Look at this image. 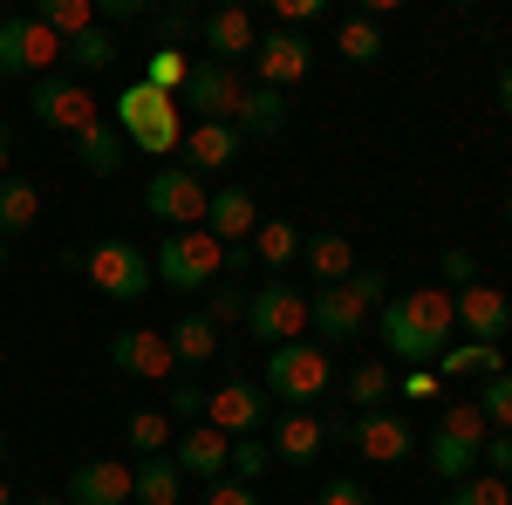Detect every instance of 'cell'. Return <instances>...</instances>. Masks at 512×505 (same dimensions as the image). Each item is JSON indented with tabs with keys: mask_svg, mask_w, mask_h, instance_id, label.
Wrapping results in <instances>:
<instances>
[{
	"mask_svg": "<svg viewBox=\"0 0 512 505\" xmlns=\"http://www.w3.org/2000/svg\"><path fill=\"white\" fill-rule=\"evenodd\" d=\"M185 171H198V178H212V171H226L239 157V130L233 123H185Z\"/></svg>",
	"mask_w": 512,
	"mask_h": 505,
	"instance_id": "603a6c76",
	"label": "cell"
},
{
	"mask_svg": "<svg viewBox=\"0 0 512 505\" xmlns=\"http://www.w3.org/2000/svg\"><path fill=\"white\" fill-rule=\"evenodd\" d=\"M110 123L123 130V144H137L144 157H171L185 144V110H178V96H158L151 82H123L117 103H110Z\"/></svg>",
	"mask_w": 512,
	"mask_h": 505,
	"instance_id": "7a4b0ae2",
	"label": "cell"
},
{
	"mask_svg": "<svg viewBox=\"0 0 512 505\" xmlns=\"http://www.w3.org/2000/svg\"><path fill=\"white\" fill-rule=\"evenodd\" d=\"M390 389H396V376L383 369V362H362L349 376V403L355 410H390Z\"/></svg>",
	"mask_w": 512,
	"mask_h": 505,
	"instance_id": "d590c367",
	"label": "cell"
},
{
	"mask_svg": "<svg viewBox=\"0 0 512 505\" xmlns=\"http://www.w3.org/2000/svg\"><path fill=\"white\" fill-rule=\"evenodd\" d=\"M205 314H212V328H226V321H246V294H239L233 280H212V301H205Z\"/></svg>",
	"mask_w": 512,
	"mask_h": 505,
	"instance_id": "b9f144b4",
	"label": "cell"
},
{
	"mask_svg": "<svg viewBox=\"0 0 512 505\" xmlns=\"http://www.w3.org/2000/svg\"><path fill=\"white\" fill-rule=\"evenodd\" d=\"M35 21H41V28H55L62 41H76V35H89V28H103V21H96V0H41Z\"/></svg>",
	"mask_w": 512,
	"mask_h": 505,
	"instance_id": "d6a6232c",
	"label": "cell"
},
{
	"mask_svg": "<svg viewBox=\"0 0 512 505\" xmlns=\"http://www.w3.org/2000/svg\"><path fill=\"white\" fill-rule=\"evenodd\" d=\"M342 287H349L362 308H390V273H383V267H355Z\"/></svg>",
	"mask_w": 512,
	"mask_h": 505,
	"instance_id": "60d3db41",
	"label": "cell"
},
{
	"mask_svg": "<svg viewBox=\"0 0 512 505\" xmlns=\"http://www.w3.org/2000/svg\"><path fill=\"white\" fill-rule=\"evenodd\" d=\"M0 505H14V492H7V478H0Z\"/></svg>",
	"mask_w": 512,
	"mask_h": 505,
	"instance_id": "11a10c76",
	"label": "cell"
},
{
	"mask_svg": "<svg viewBox=\"0 0 512 505\" xmlns=\"http://www.w3.org/2000/svg\"><path fill=\"white\" fill-rule=\"evenodd\" d=\"M151 280L178 287V294H198V287L226 280V246L205 233V226H192V233H164L158 253H151Z\"/></svg>",
	"mask_w": 512,
	"mask_h": 505,
	"instance_id": "3957f363",
	"label": "cell"
},
{
	"mask_svg": "<svg viewBox=\"0 0 512 505\" xmlns=\"http://www.w3.org/2000/svg\"><path fill=\"white\" fill-rule=\"evenodd\" d=\"M253 226H260L253 192H246V185H219V192H212V205H205V233L219 239V246H246V239H253Z\"/></svg>",
	"mask_w": 512,
	"mask_h": 505,
	"instance_id": "7402d4cb",
	"label": "cell"
},
{
	"mask_svg": "<svg viewBox=\"0 0 512 505\" xmlns=\"http://www.w3.org/2000/svg\"><path fill=\"white\" fill-rule=\"evenodd\" d=\"M451 335H458V301H451L444 287H410V294H390V308H383V349H390L396 362L424 369L431 355L451 349Z\"/></svg>",
	"mask_w": 512,
	"mask_h": 505,
	"instance_id": "6da1fadb",
	"label": "cell"
},
{
	"mask_svg": "<svg viewBox=\"0 0 512 505\" xmlns=\"http://www.w3.org/2000/svg\"><path fill=\"white\" fill-rule=\"evenodd\" d=\"M198 35H205V62L239 69V62H253V48H260V21H253L246 7H219V14L198 21Z\"/></svg>",
	"mask_w": 512,
	"mask_h": 505,
	"instance_id": "2e32d148",
	"label": "cell"
},
{
	"mask_svg": "<svg viewBox=\"0 0 512 505\" xmlns=\"http://www.w3.org/2000/svg\"><path fill=\"white\" fill-rule=\"evenodd\" d=\"M0 178H7V123H0Z\"/></svg>",
	"mask_w": 512,
	"mask_h": 505,
	"instance_id": "f5cc1de1",
	"label": "cell"
},
{
	"mask_svg": "<svg viewBox=\"0 0 512 505\" xmlns=\"http://www.w3.org/2000/svg\"><path fill=\"white\" fill-rule=\"evenodd\" d=\"M110 369H123L130 383H164V376L178 369L171 335H164V328H117V335H110Z\"/></svg>",
	"mask_w": 512,
	"mask_h": 505,
	"instance_id": "5bb4252c",
	"label": "cell"
},
{
	"mask_svg": "<svg viewBox=\"0 0 512 505\" xmlns=\"http://www.w3.org/2000/svg\"><path fill=\"white\" fill-rule=\"evenodd\" d=\"M164 335H171V355H178V369H205V362L219 355V328H212V314H178Z\"/></svg>",
	"mask_w": 512,
	"mask_h": 505,
	"instance_id": "4316f807",
	"label": "cell"
},
{
	"mask_svg": "<svg viewBox=\"0 0 512 505\" xmlns=\"http://www.w3.org/2000/svg\"><path fill=\"white\" fill-rule=\"evenodd\" d=\"M396 389H403L410 403H431L444 383H437V369H403V376H396Z\"/></svg>",
	"mask_w": 512,
	"mask_h": 505,
	"instance_id": "c3c4849f",
	"label": "cell"
},
{
	"mask_svg": "<svg viewBox=\"0 0 512 505\" xmlns=\"http://www.w3.org/2000/svg\"><path fill=\"white\" fill-rule=\"evenodd\" d=\"M123 444H130L137 458H158L164 444H178V424H171L164 410H137V417L123 424Z\"/></svg>",
	"mask_w": 512,
	"mask_h": 505,
	"instance_id": "e575fe53",
	"label": "cell"
},
{
	"mask_svg": "<svg viewBox=\"0 0 512 505\" xmlns=\"http://www.w3.org/2000/svg\"><path fill=\"white\" fill-rule=\"evenodd\" d=\"M506 226H512V198H506Z\"/></svg>",
	"mask_w": 512,
	"mask_h": 505,
	"instance_id": "6f0895ef",
	"label": "cell"
},
{
	"mask_svg": "<svg viewBox=\"0 0 512 505\" xmlns=\"http://www.w3.org/2000/svg\"><path fill=\"white\" fill-rule=\"evenodd\" d=\"M130 492H137V471L123 465V458H82L69 471V492L62 499L69 505H130Z\"/></svg>",
	"mask_w": 512,
	"mask_h": 505,
	"instance_id": "e0dca14e",
	"label": "cell"
},
{
	"mask_svg": "<svg viewBox=\"0 0 512 505\" xmlns=\"http://www.w3.org/2000/svg\"><path fill=\"white\" fill-rule=\"evenodd\" d=\"M485 437H492V424L478 417V403H451L431 430V478H444V485L472 478L485 465Z\"/></svg>",
	"mask_w": 512,
	"mask_h": 505,
	"instance_id": "5b68a950",
	"label": "cell"
},
{
	"mask_svg": "<svg viewBox=\"0 0 512 505\" xmlns=\"http://www.w3.org/2000/svg\"><path fill=\"white\" fill-rule=\"evenodd\" d=\"M178 35H192V14H185V7H164L158 14V48H178Z\"/></svg>",
	"mask_w": 512,
	"mask_h": 505,
	"instance_id": "681fc988",
	"label": "cell"
},
{
	"mask_svg": "<svg viewBox=\"0 0 512 505\" xmlns=\"http://www.w3.org/2000/svg\"><path fill=\"white\" fill-rule=\"evenodd\" d=\"M41 219V185L28 171H7L0 178V239H21Z\"/></svg>",
	"mask_w": 512,
	"mask_h": 505,
	"instance_id": "d4e9b609",
	"label": "cell"
},
{
	"mask_svg": "<svg viewBox=\"0 0 512 505\" xmlns=\"http://www.w3.org/2000/svg\"><path fill=\"white\" fill-rule=\"evenodd\" d=\"M499 110H506V117H512V62H506V69H499Z\"/></svg>",
	"mask_w": 512,
	"mask_h": 505,
	"instance_id": "816d5d0a",
	"label": "cell"
},
{
	"mask_svg": "<svg viewBox=\"0 0 512 505\" xmlns=\"http://www.w3.org/2000/svg\"><path fill=\"white\" fill-rule=\"evenodd\" d=\"M171 424H192V417H205V389H192V383H178L171 389V410H164Z\"/></svg>",
	"mask_w": 512,
	"mask_h": 505,
	"instance_id": "f6af8a7d",
	"label": "cell"
},
{
	"mask_svg": "<svg viewBox=\"0 0 512 505\" xmlns=\"http://www.w3.org/2000/svg\"><path fill=\"white\" fill-rule=\"evenodd\" d=\"M21 505H69V499H21Z\"/></svg>",
	"mask_w": 512,
	"mask_h": 505,
	"instance_id": "db71d44e",
	"label": "cell"
},
{
	"mask_svg": "<svg viewBox=\"0 0 512 505\" xmlns=\"http://www.w3.org/2000/svg\"><path fill=\"white\" fill-rule=\"evenodd\" d=\"M62 62L82 76H103V69H117V41H110V28H89V35L62 41Z\"/></svg>",
	"mask_w": 512,
	"mask_h": 505,
	"instance_id": "836d02e7",
	"label": "cell"
},
{
	"mask_svg": "<svg viewBox=\"0 0 512 505\" xmlns=\"http://www.w3.org/2000/svg\"><path fill=\"white\" fill-rule=\"evenodd\" d=\"M0 369H7V355H0Z\"/></svg>",
	"mask_w": 512,
	"mask_h": 505,
	"instance_id": "680465c9",
	"label": "cell"
},
{
	"mask_svg": "<svg viewBox=\"0 0 512 505\" xmlns=\"http://www.w3.org/2000/svg\"><path fill=\"white\" fill-rule=\"evenodd\" d=\"M315 69V41L294 35V28H267L260 35V48H253V76H260V89H294V82Z\"/></svg>",
	"mask_w": 512,
	"mask_h": 505,
	"instance_id": "4fadbf2b",
	"label": "cell"
},
{
	"mask_svg": "<svg viewBox=\"0 0 512 505\" xmlns=\"http://www.w3.org/2000/svg\"><path fill=\"white\" fill-rule=\"evenodd\" d=\"M0 458H7V430H0Z\"/></svg>",
	"mask_w": 512,
	"mask_h": 505,
	"instance_id": "9f6ffc18",
	"label": "cell"
},
{
	"mask_svg": "<svg viewBox=\"0 0 512 505\" xmlns=\"http://www.w3.org/2000/svg\"><path fill=\"white\" fill-rule=\"evenodd\" d=\"M28 110H35L41 130H62V137H82L89 123L103 117V103H96L76 76H41L35 96H28Z\"/></svg>",
	"mask_w": 512,
	"mask_h": 505,
	"instance_id": "30bf717a",
	"label": "cell"
},
{
	"mask_svg": "<svg viewBox=\"0 0 512 505\" xmlns=\"http://www.w3.org/2000/svg\"><path fill=\"white\" fill-rule=\"evenodd\" d=\"M437 280H444L451 294H465V287L478 280V260L472 253H444V260H437Z\"/></svg>",
	"mask_w": 512,
	"mask_h": 505,
	"instance_id": "7bdbcfd3",
	"label": "cell"
},
{
	"mask_svg": "<svg viewBox=\"0 0 512 505\" xmlns=\"http://www.w3.org/2000/svg\"><path fill=\"white\" fill-rule=\"evenodd\" d=\"M137 505H178L185 499V471H178V458L171 451H158V458H144L137 465V492H130Z\"/></svg>",
	"mask_w": 512,
	"mask_h": 505,
	"instance_id": "f1b7e54d",
	"label": "cell"
},
{
	"mask_svg": "<svg viewBox=\"0 0 512 505\" xmlns=\"http://www.w3.org/2000/svg\"><path fill=\"white\" fill-rule=\"evenodd\" d=\"M239 103H246V82L239 69H219V62H192V76L178 89V110H198V123H233Z\"/></svg>",
	"mask_w": 512,
	"mask_h": 505,
	"instance_id": "7c38bea8",
	"label": "cell"
},
{
	"mask_svg": "<svg viewBox=\"0 0 512 505\" xmlns=\"http://www.w3.org/2000/svg\"><path fill=\"white\" fill-rule=\"evenodd\" d=\"M301 260H308V273H315V287H342L355 273V246L342 233H308L301 239Z\"/></svg>",
	"mask_w": 512,
	"mask_h": 505,
	"instance_id": "484cf974",
	"label": "cell"
},
{
	"mask_svg": "<svg viewBox=\"0 0 512 505\" xmlns=\"http://www.w3.org/2000/svg\"><path fill=\"white\" fill-rule=\"evenodd\" d=\"M335 55H342L349 69H369V62L383 55V28H376L369 14H355V21H342V28H335Z\"/></svg>",
	"mask_w": 512,
	"mask_h": 505,
	"instance_id": "1f68e13d",
	"label": "cell"
},
{
	"mask_svg": "<svg viewBox=\"0 0 512 505\" xmlns=\"http://www.w3.org/2000/svg\"><path fill=\"white\" fill-rule=\"evenodd\" d=\"M308 328L335 349V342H355V335L369 328V308L355 301L349 287H315V294H308Z\"/></svg>",
	"mask_w": 512,
	"mask_h": 505,
	"instance_id": "ac0fdd59",
	"label": "cell"
},
{
	"mask_svg": "<svg viewBox=\"0 0 512 505\" xmlns=\"http://www.w3.org/2000/svg\"><path fill=\"white\" fill-rule=\"evenodd\" d=\"M82 273H89V287L110 294V301H144V294H151V253L130 246V239L89 246V253H82Z\"/></svg>",
	"mask_w": 512,
	"mask_h": 505,
	"instance_id": "ba28073f",
	"label": "cell"
},
{
	"mask_svg": "<svg viewBox=\"0 0 512 505\" xmlns=\"http://www.w3.org/2000/svg\"><path fill=\"white\" fill-rule=\"evenodd\" d=\"M328 383H335V369H328V349L321 342H287V349H267V376H260V389L274 396V403H287V410H308L315 396H328Z\"/></svg>",
	"mask_w": 512,
	"mask_h": 505,
	"instance_id": "277c9868",
	"label": "cell"
},
{
	"mask_svg": "<svg viewBox=\"0 0 512 505\" xmlns=\"http://www.w3.org/2000/svg\"><path fill=\"white\" fill-rule=\"evenodd\" d=\"M171 458H178V471H185V478L212 485V478H226V465H233V437H219L212 424H192V430H178Z\"/></svg>",
	"mask_w": 512,
	"mask_h": 505,
	"instance_id": "ffe728a7",
	"label": "cell"
},
{
	"mask_svg": "<svg viewBox=\"0 0 512 505\" xmlns=\"http://www.w3.org/2000/svg\"><path fill=\"white\" fill-rule=\"evenodd\" d=\"M267 430H274V444H267V451H274L280 465H294V471H308L321 451H328V424L308 417V410H287V417H274Z\"/></svg>",
	"mask_w": 512,
	"mask_h": 505,
	"instance_id": "44dd1931",
	"label": "cell"
},
{
	"mask_svg": "<svg viewBox=\"0 0 512 505\" xmlns=\"http://www.w3.org/2000/svg\"><path fill=\"white\" fill-rule=\"evenodd\" d=\"M301 226H294V219H260V226H253V239H246V246H253V260H260V267H294V260H301Z\"/></svg>",
	"mask_w": 512,
	"mask_h": 505,
	"instance_id": "83f0119b",
	"label": "cell"
},
{
	"mask_svg": "<svg viewBox=\"0 0 512 505\" xmlns=\"http://www.w3.org/2000/svg\"><path fill=\"white\" fill-rule=\"evenodd\" d=\"M267 465H274L267 437H233V465H226V478H239V485H253V478H260Z\"/></svg>",
	"mask_w": 512,
	"mask_h": 505,
	"instance_id": "ab89813d",
	"label": "cell"
},
{
	"mask_svg": "<svg viewBox=\"0 0 512 505\" xmlns=\"http://www.w3.org/2000/svg\"><path fill=\"white\" fill-rule=\"evenodd\" d=\"M478 417H485V424L499 430V437H512V369L485 383V396H478Z\"/></svg>",
	"mask_w": 512,
	"mask_h": 505,
	"instance_id": "f35d334b",
	"label": "cell"
},
{
	"mask_svg": "<svg viewBox=\"0 0 512 505\" xmlns=\"http://www.w3.org/2000/svg\"><path fill=\"white\" fill-rule=\"evenodd\" d=\"M301 21H321V0H274V28L301 35Z\"/></svg>",
	"mask_w": 512,
	"mask_h": 505,
	"instance_id": "bcb514c9",
	"label": "cell"
},
{
	"mask_svg": "<svg viewBox=\"0 0 512 505\" xmlns=\"http://www.w3.org/2000/svg\"><path fill=\"white\" fill-rule=\"evenodd\" d=\"M233 130L239 137H280V130H287V96H280V89H246Z\"/></svg>",
	"mask_w": 512,
	"mask_h": 505,
	"instance_id": "4dcf8cb0",
	"label": "cell"
},
{
	"mask_svg": "<svg viewBox=\"0 0 512 505\" xmlns=\"http://www.w3.org/2000/svg\"><path fill=\"white\" fill-rule=\"evenodd\" d=\"M458 376H506V362H499V349L492 342H451V349L437 355V383H458Z\"/></svg>",
	"mask_w": 512,
	"mask_h": 505,
	"instance_id": "f546056e",
	"label": "cell"
},
{
	"mask_svg": "<svg viewBox=\"0 0 512 505\" xmlns=\"http://www.w3.org/2000/svg\"><path fill=\"white\" fill-rule=\"evenodd\" d=\"M342 444H355L369 465H396V458L417 451V430H410V417H396V410H362V417H349V437Z\"/></svg>",
	"mask_w": 512,
	"mask_h": 505,
	"instance_id": "9a60e30c",
	"label": "cell"
},
{
	"mask_svg": "<svg viewBox=\"0 0 512 505\" xmlns=\"http://www.w3.org/2000/svg\"><path fill=\"white\" fill-rule=\"evenodd\" d=\"M69 144H76V164L89 171V178H117L123 171V130L110 117H96L82 137H69Z\"/></svg>",
	"mask_w": 512,
	"mask_h": 505,
	"instance_id": "cb8c5ba5",
	"label": "cell"
},
{
	"mask_svg": "<svg viewBox=\"0 0 512 505\" xmlns=\"http://www.w3.org/2000/svg\"><path fill=\"white\" fill-rule=\"evenodd\" d=\"M315 505H376V499H369L355 478H328V485L315 492Z\"/></svg>",
	"mask_w": 512,
	"mask_h": 505,
	"instance_id": "7dc6e473",
	"label": "cell"
},
{
	"mask_svg": "<svg viewBox=\"0 0 512 505\" xmlns=\"http://www.w3.org/2000/svg\"><path fill=\"white\" fill-rule=\"evenodd\" d=\"M205 424L219 430V437H260V430L274 424V396L260 383H219L205 396Z\"/></svg>",
	"mask_w": 512,
	"mask_h": 505,
	"instance_id": "8fae6325",
	"label": "cell"
},
{
	"mask_svg": "<svg viewBox=\"0 0 512 505\" xmlns=\"http://www.w3.org/2000/svg\"><path fill=\"white\" fill-rule=\"evenodd\" d=\"M205 505H260V492L239 485V478H212V485H205Z\"/></svg>",
	"mask_w": 512,
	"mask_h": 505,
	"instance_id": "ee69618b",
	"label": "cell"
},
{
	"mask_svg": "<svg viewBox=\"0 0 512 505\" xmlns=\"http://www.w3.org/2000/svg\"><path fill=\"white\" fill-rule=\"evenodd\" d=\"M246 335L260 349H287L308 335V294L294 280H267L260 294H246Z\"/></svg>",
	"mask_w": 512,
	"mask_h": 505,
	"instance_id": "52a82bcc",
	"label": "cell"
},
{
	"mask_svg": "<svg viewBox=\"0 0 512 505\" xmlns=\"http://www.w3.org/2000/svg\"><path fill=\"white\" fill-rule=\"evenodd\" d=\"M205 205H212V185L185 171V164H158L151 171V185H144V212L158 219L164 233H192L205 226Z\"/></svg>",
	"mask_w": 512,
	"mask_h": 505,
	"instance_id": "8992f818",
	"label": "cell"
},
{
	"mask_svg": "<svg viewBox=\"0 0 512 505\" xmlns=\"http://www.w3.org/2000/svg\"><path fill=\"white\" fill-rule=\"evenodd\" d=\"M458 301V335H472V342H492L499 349V335L512 328V301L499 294V287H485V280H472L465 294H451Z\"/></svg>",
	"mask_w": 512,
	"mask_h": 505,
	"instance_id": "d6986e66",
	"label": "cell"
},
{
	"mask_svg": "<svg viewBox=\"0 0 512 505\" xmlns=\"http://www.w3.org/2000/svg\"><path fill=\"white\" fill-rule=\"evenodd\" d=\"M444 505H512V485L506 478H492V471H472V478H458Z\"/></svg>",
	"mask_w": 512,
	"mask_h": 505,
	"instance_id": "8d00e7d4",
	"label": "cell"
},
{
	"mask_svg": "<svg viewBox=\"0 0 512 505\" xmlns=\"http://www.w3.org/2000/svg\"><path fill=\"white\" fill-rule=\"evenodd\" d=\"M103 14H110V21H137V14H144V0H103V7H96V21H103Z\"/></svg>",
	"mask_w": 512,
	"mask_h": 505,
	"instance_id": "f907efd6",
	"label": "cell"
},
{
	"mask_svg": "<svg viewBox=\"0 0 512 505\" xmlns=\"http://www.w3.org/2000/svg\"><path fill=\"white\" fill-rule=\"evenodd\" d=\"M55 62H62V35L55 28H41L35 14H7L0 21V82L14 76H55Z\"/></svg>",
	"mask_w": 512,
	"mask_h": 505,
	"instance_id": "9c48e42d",
	"label": "cell"
},
{
	"mask_svg": "<svg viewBox=\"0 0 512 505\" xmlns=\"http://www.w3.org/2000/svg\"><path fill=\"white\" fill-rule=\"evenodd\" d=\"M185 76H192V55H178V48H158V55L144 62V76H137V82H151L158 96H178V89H185Z\"/></svg>",
	"mask_w": 512,
	"mask_h": 505,
	"instance_id": "74e56055",
	"label": "cell"
}]
</instances>
